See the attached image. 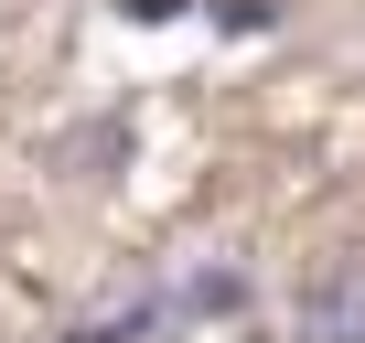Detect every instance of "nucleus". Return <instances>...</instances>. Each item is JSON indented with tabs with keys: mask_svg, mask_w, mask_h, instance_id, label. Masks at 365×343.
Listing matches in <instances>:
<instances>
[{
	"mask_svg": "<svg viewBox=\"0 0 365 343\" xmlns=\"http://www.w3.org/2000/svg\"><path fill=\"white\" fill-rule=\"evenodd\" d=\"M301 343H365V268H333L322 290H301Z\"/></svg>",
	"mask_w": 365,
	"mask_h": 343,
	"instance_id": "1",
	"label": "nucleus"
},
{
	"mask_svg": "<svg viewBox=\"0 0 365 343\" xmlns=\"http://www.w3.org/2000/svg\"><path fill=\"white\" fill-rule=\"evenodd\" d=\"M182 0H118V22H172Z\"/></svg>",
	"mask_w": 365,
	"mask_h": 343,
	"instance_id": "2",
	"label": "nucleus"
}]
</instances>
